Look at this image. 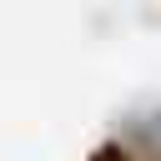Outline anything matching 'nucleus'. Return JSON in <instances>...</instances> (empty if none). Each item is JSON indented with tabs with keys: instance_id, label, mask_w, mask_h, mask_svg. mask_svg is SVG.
I'll return each instance as SVG.
<instances>
[{
	"instance_id": "f257e3e1",
	"label": "nucleus",
	"mask_w": 161,
	"mask_h": 161,
	"mask_svg": "<svg viewBox=\"0 0 161 161\" xmlns=\"http://www.w3.org/2000/svg\"><path fill=\"white\" fill-rule=\"evenodd\" d=\"M96 161H131V156H126L121 146H101V151H96Z\"/></svg>"
}]
</instances>
